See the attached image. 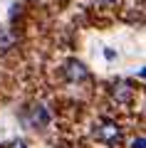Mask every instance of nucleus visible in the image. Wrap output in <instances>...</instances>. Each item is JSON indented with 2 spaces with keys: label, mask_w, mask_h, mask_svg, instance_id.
I'll return each mask as SVG.
<instances>
[{
  "label": "nucleus",
  "mask_w": 146,
  "mask_h": 148,
  "mask_svg": "<svg viewBox=\"0 0 146 148\" xmlns=\"http://www.w3.org/2000/svg\"><path fill=\"white\" fill-rule=\"evenodd\" d=\"M92 136L97 138V141H102V143H107L109 148H116L121 143V126L116 121H99V123H94V131H92Z\"/></svg>",
  "instance_id": "f257e3e1"
},
{
  "label": "nucleus",
  "mask_w": 146,
  "mask_h": 148,
  "mask_svg": "<svg viewBox=\"0 0 146 148\" xmlns=\"http://www.w3.org/2000/svg\"><path fill=\"white\" fill-rule=\"evenodd\" d=\"M131 148H144V136H139V138H136V141H134V146H131Z\"/></svg>",
  "instance_id": "0eeeda50"
},
{
  "label": "nucleus",
  "mask_w": 146,
  "mask_h": 148,
  "mask_svg": "<svg viewBox=\"0 0 146 148\" xmlns=\"http://www.w3.org/2000/svg\"><path fill=\"white\" fill-rule=\"evenodd\" d=\"M64 77H67L69 82H84L89 77V69L84 67L82 62H77V59H69V62L64 64Z\"/></svg>",
  "instance_id": "f03ea898"
},
{
  "label": "nucleus",
  "mask_w": 146,
  "mask_h": 148,
  "mask_svg": "<svg viewBox=\"0 0 146 148\" xmlns=\"http://www.w3.org/2000/svg\"><path fill=\"white\" fill-rule=\"evenodd\" d=\"M25 121L30 123V126H35V128H47V123H50V114H47L45 106H32L30 114L25 116Z\"/></svg>",
  "instance_id": "7ed1b4c3"
},
{
  "label": "nucleus",
  "mask_w": 146,
  "mask_h": 148,
  "mask_svg": "<svg viewBox=\"0 0 146 148\" xmlns=\"http://www.w3.org/2000/svg\"><path fill=\"white\" fill-rule=\"evenodd\" d=\"M102 5H116V3H119V0H99Z\"/></svg>",
  "instance_id": "6e6552de"
},
{
  "label": "nucleus",
  "mask_w": 146,
  "mask_h": 148,
  "mask_svg": "<svg viewBox=\"0 0 146 148\" xmlns=\"http://www.w3.org/2000/svg\"><path fill=\"white\" fill-rule=\"evenodd\" d=\"M12 45H15V35L10 30H0V52H8Z\"/></svg>",
  "instance_id": "39448f33"
},
{
  "label": "nucleus",
  "mask_w": 146,
  "mask_h": 148,
  "mask_svg": "<svg viewBox=\"0 0 146 148\" xmlns=\"http://www.w3.org/2000/svg\"><path fill=\"white\" fill-rule=\"evenodd\" d=\"M111 96H114L116 101H121V104H129V101L134 99V89H131L126 82H119V84L114 86V91H111Z\"/></svg>",
  "instance_id": "20e7f679"
},
{
  "label": "nucleus",
  "mask_w": 146,
  "mask_h": 148,
  "mask_svg": "<svg viewBox=\"0 0 146 148\" xmlns=\"http://www.w3.org/2000/svg\"><path fill=\"white\" fill-rule=\"evenodd\" d=\"M8 148H27V143H25V141H12Z\"/></svg>",
  "instance_id": "423d86ee"
}]
</instances>
